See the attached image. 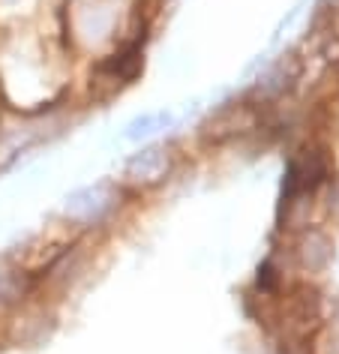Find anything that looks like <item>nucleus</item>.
<instances>
[{
	"instance_id": "nucleus-1",
	"label": "nucleus",
	"mask_w": 339,
	"mask_h": 354,
	"mask_svg": "<svg viewBox=\"0 0 339 354\" xmlns=\"http://www.w3.org/2000/svg\"><path fill=\"white\" fill-rule=\"evenodd\" d=\"M114 207V192L105 183H96V187H84L73 192L64 205V214L75 223H100L105 214H111Z\"/></svg>"
},
{
	"instance_id": "nucleus-2",
	"label": "nucleus",
	"mask_w": 339,
	"mask_h": 354,
	"mask_svg": "<svg viewBox=\"0 0 339 354\" xmlns=\"http://www.w3.org/2000/svg\"><path fill=\"white\" fill-rule=\"evenodd\" d=\"M165 168H168L165 150L163 147H147V150H141V153H136L127 162V174L132 177V180H138V183H154V180H159V177L165 174Z\"/></svg>"
},
{
	"instance_id": "nucleus-3",
	"label": "nucleus",
	"mask_w": 339,
	"mask_h": 354,
	"mask_svg": "<svg viewBox=\"0 0 339 354\" xmlns=\"http://www.w3.org/2000/svg\"><path fill=\"white\" fill-rule=\"evenodd\" d=\"M21 279H24V273L12 268H0V306L12 304L21 295Z\"/></svg>"
}]
</instances>
